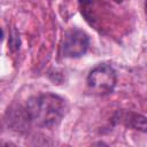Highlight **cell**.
Here are the masks:
<instances>
[{
    "mask_svg": "<svg viewBox=\"0 0 147 147\" xmlns=\"http://www.w3.org/2000/svg\"><path fill=\"white\" fill-rule=\"evenodd\" d=\"M68 109L63 98L53 93H42L31 98L26 103V116L34 125L40 127L56 126Z\"/></svg>",
    "mask_w": 147,
    "mask_h": 147,
    "instance_id": "cell-1",
    "label": "cell"
},
{
    "mask_svg": "<svg viewBox=\"0 0 147 147\" xmlns=\"http://www.w3.org/2000/svg\"><path fill=\"white\" fill-rule=\"evenodd\" d=\"M87 88L95 95H106L110 93L116 85V72L109 64H99L87 76Z\"/></svg>",
    "mask_w": 147,
    "mask_h": 147,
    "instance_id": "cell-2",
    "label": "cell"
},
{
    "mask_svg": "<svg viewBox=\"0 0 147 147\" xmlns=\"http://www.w3.org/2000/svg\"><path fill=\"white\" fill-rule=\"evenodd\" d=\"M90 45V38L83 30L70 29L62 39L61 54L65 57H79L86 53Z\"/></svg>",
    "mask_w": 147,
    "mask_h": 147,
    "instance_id": "cell-3",
    "label": "cell"
},
{
    "mask_svg": "<svg viewBox=\"0 0 147 147\" xmlns=\"http://www.w3.org/2000/svg\"><path fill=\"white\" fill-rule=\"evenodd\" d=\"M0 147H17V146L8 141H0Z\"/></svg>",
    "mask_w": 147,
    "mask_h": 147,
    "instance_id": "cell-4",
    "label": "cell"
},
{
    "mask_svg": "<svg viewBox=\"0 0 147 147\" xmlns=\"http://www.w3.org/2000/svg\"><path fill=\"white\" fill-rule=\"evenodd\" d=\"M2 38H3V31H2V29L0 28V42H1V40H2Z\"/></svg>",
    "mask_w": 147,
    "mask_h": 147,
    "instance_id": "cell-5",
    "label": "cell"
}]
</instances>
